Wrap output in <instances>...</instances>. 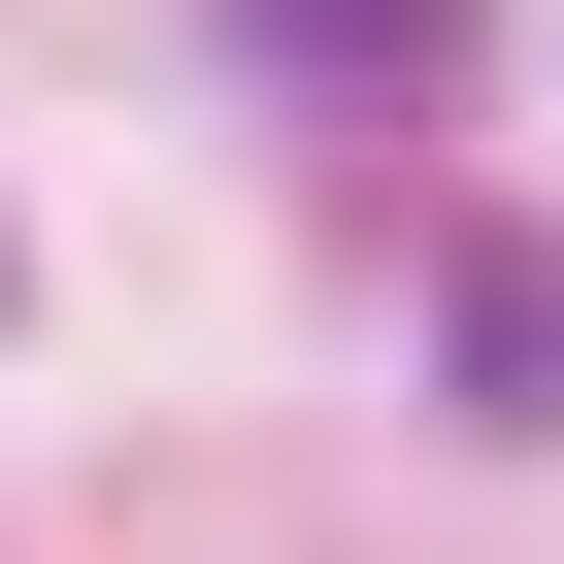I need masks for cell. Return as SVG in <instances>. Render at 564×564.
Masks as SVG:
<instances>
[{
  "label": "cell",
  "instance_id": "cell-1",
  "mask_svg": "<svg viewBox=\"0 0 564 564\" xmlns=\"http://www.w3.org/2000/svg\"><path fill=\"white\" fill-rule=\"evenodd\" d=\"M465 34H498V0H232V67H265V100H432Z\"/></svg>",
  "mask_w": 564,
  "mask_h": 564
},
{
  "label": "cell",
  "instance_id": "cell-2",
  "mask_svg": "<svg viewBox=\"0 0 564 564\" xmlns=\"http://www.w3.org/2000/svg\"><path fill=\"white\" fill-rule=\"evenodd\" d=\"M432 366H465V432H564V265H531V232L432 265Z\"/></svg>",
  "mask_w": 564,
  "mask_h": 564
}]
</instances>
